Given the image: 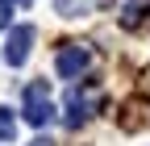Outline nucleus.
<instances>
[{"mask_svg":"<svg viewBox=\"0 0 150 146\" xmlns=\"http://www.w3.org/2000/svg\"><path fill=\"white\" fill-rule=\"evenodd\" d=\"M92 4H104V0H54V9L63 17H83V13H92Z\"/></svg>","mask_w":150,"mask_h":146,"instance_id":"39448f33","label":"nucleus"},{"mask_svg":"<svg viewBox=\"0 0 150 146\" xmlns=\"http://www.w3.org/2000/svg\"><path fill=\"white\" fill-rule=\"evenodd\" d=\"M146 9H150V0H129L125 13H121V21H125V25H138L142 17H146Z\"/></svg>","mask_w":150,"mask_h":146,"instance_id":"423d86ee","label":"nucleus"},{"mask_svg":"<svg viewBox=\"0 0 150 146\" xmlns=\"http://www.w3.org/2000/svg\"><path fill=\"white\" fill-rule=\"evenodd\" d=\"M88 96L79 92V88H71V92H67V125H71V130H75V125H83L88 121Z\"/></svg>","mask_w":150,"mask_h":146,"instance_id":"20e7f679","label":"nucleus"},{"mask_svg":"<svg viewBox=\"0 0 150 146\" xmlns=\"http://www.w3.org/2000/svg\"><path fill=\"white\" fill-rule=\"evenodd\" d=\"M13 138H17V117L0 104V142H13Z\"/></svg>","mask_w":150,"mask_h":146,"instance_id":"0eeeda50","label":"nucleus"},{"mask_svg":"<svg viewBox=\"0 0 150 146\" xmlns=\"http://www.w3.org/2000/svg\"><path fill=\"white\" fill-rule=\"evenodd\" d=\"M88 67H92V50L79 46V42L59 46V54H54V71H59V79H79Z\"/></svg>","mask_w":150,"mask_h":146,"instance_id":"f03ea898","label":"nucleus"},{"mask_svg":"<svg viewBox=\"0 0 150 146\" xmlns=\"http://www.w3.org/2000/svg\"><path fill=\"white\" fill-rule=\"evenodd\" d=\"M13 25V0H0V29Z\"/></svg>","mask_w":150,"mask_h":146,"instance_id":"6e6552de","label":"nucleus"},{"mask_svg":"<svg viewBox=\"0 0 150 146\" xmlns=\"http://www.w3.org/2000/svg\"><path fill=\"white\" fill-rule=\"evenodd\" d=\"M29 50H33V25H13L8 29V46H4V59L13 67H21L29 59Z\"/></svg>","mask_w":150,"mask_h":146,"instance_id":"7ed1b4c3","label":"nucleus"},{"mask_svg":"<svg viewBox=\"0 0 150 146\" xmlns=\"http://www.w3.org/2000/svg\"><path fill=\"white\" fill-rule=\"evenodd\" d=\"M21 4H29V0H21Z\"/></svg>","mask_w":150,"mask_h":146,"instance_id":"9d476101","label":"nucleus"},{"mask_svg":"<svg viewBox=\"0 0 150 146\" xmlns=\"http://www.w3.org/2000/svg\"><path fill=\"white\" fill-rule=\"evenodd\" d=\"M29 146H54V142H50V138H33Z\"/></svg>","mask_w":150,"mask_h":146,"instance_id":"1a4fd4ad","label":"nucleus"},{"mask_svg":"<svg viewBox=\"0 0 150 146\" xmlns=\"http://www.w3.org/2000/svg\"><path fill=\"white\" fill-rule=\"evenodd\" d=\"M21 117H25V125H33V130L50 125L54 104H50V84H46V79L25 84V92H21Z\"/></svg>","mask_w":150,"mask_h":146,"instance_id":"f257e3e1","label":"nucleus"}]
</instances>
